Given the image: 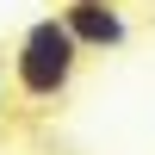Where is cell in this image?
<instances>
[{
    "mask_svg": "<svg viewBox=\"0 0 155 155\" xmlns=\"http://www.w3.org/2000/svg\"><path fill=\"white\" fill-rule=\"evenodd\" d=\"M74 74H81V50H74V37L62 31L56 12L19 31V44H12V87H19V99L56 106V99L74 87Z\"/></svg>",
    "mask_w": 155,
    "mask_h": 155,
    "instance_id": "obj_1",
    "label": "cell"
},
{
    "mask_svg": "<svg viewBox=\"0 0 155 155\" xmlns=\"http://www.w3.org/2000/svg\"><path fill=\"white\" fill-rule=\"evenodd\" d=\"M56 19H62V31L74 37V50H81V56H106V50H118L124 37H130V19L118 12V0H112V6H93V0H68Z\"/></svg>",
    "mask_w": 155,
    "mask_h": 155,
    "instance_id": "obj_2",
    "label": "cell"
},
{
    "mask_svg": "<svg viewBox=\"0 0 155 155\" xmlns=\"http://www.w3.org/2000/svg\"><path fill=\"white\" fill-rule=\"evenodd\" d=\"M0 106H6V74H0Z\"/></svg>",
    "mask_w": 155,
    "mask_h": 155,
    "instance_id": "obj_3",
    "label": "cell"
},
{
    "mask_svg": "<svg viewBox=\"0 0 155 155\" xmlns=\"http://www.w3.org/2000/svg\"><path fill=\"white\" fill-rule=\"evenodd\" d=\"M93 6H112V0H93Z\"/></svg>",
    "mask_w": 155,
    "mask_h": 155,
    "instance_id": "obj_4",
    "label": "cell"
}]
</instances>
